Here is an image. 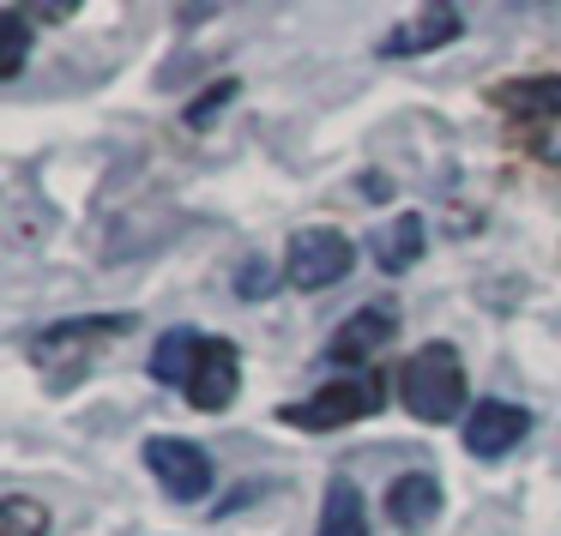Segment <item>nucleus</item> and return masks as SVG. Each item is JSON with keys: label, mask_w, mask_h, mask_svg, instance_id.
I'll use <instances>...</instances> for the list:
<instances>
[{"label": "nucleus", "mask_w": 561, "mask_h": 536, "mask_svg": "<svg viewBox=\"0 0 561 536\" xmlns=\"http://www.w3.org/2000/svg\"><path fill=\"white\" fill-rule=\"evenodd\" d=\"M134 331V314H85V319H55L49 331H37V338L25 343L31 362L43 368V380H49L55 392H67L79 374H85L91 362H98L103 350H110L115 338H127Z\"/></svg>", "instance_id": "1"}, {"label": "nucleus", "mask_w": 561, "mask_h": 536, "mask_svg": "<svg viewBox=\"0 0 561 536\" xmlns=\"http://www.w3.org/2000/svg\"><path fill=\"white\" fill-rule=\"evenodd\" d=\"M399 398L416 422L440 428L465 416V356L453 343H423L411 362L399 368Z\"/></svg>", "instance_id": "2"}, {"label": "nucleus", "mask_w": 561, "mask_h": 536, "mask_svg": "<svg viewBox=\"0 0 561 536\" xmlns=\"http://www.w3.org/2000/svg\"><path fill=\"white\" fill-rule=\"evenodd\" d=\"M380 404H387V368H368V374H356V380H327L314 398L284 404L278 416L296 428H308V434H327V428H351V422H363V416H375Z\"/></svg>", "instance_id": "3"}, {"label": "nucleus", "mask_w": 561, "mask_h": 536, "mask_svg": "<svg viewBox=\"0 0 561 536\" xmlns=\"http://www.w3.org/2000/svg\"><path fill=\"white\" fill-rule=\"evenodd\" d=\"M356 266V247L344 230H327V223H308V230H296L290 242H284V278L296 283V290H332V283H344Z\"/></svg>", "instance_id": "4"}, {"label": "nucleus", "mask_w": 561, "mask_h": 536, "mask_svg": "<svg viewBox=\"0 0 561 536\" xmlns=\"http://www.w3.org/2000/svg\"><path fill=\"white\" fill-rule=\"evenodd\" d=\"M146 470L158 476V488L170 500H182V506H194V500L211 494V458H206V446H194V440L151 434L146 440Z\"/></svg>", "instance_id": "5"}, {"label": "nucleus", "mask_w": 561, "mask_h": 536, "mask_svg": "<svg viewBox=\"0 0 561 536\" xmlns=\"http://www.w3.org/2000/svg\"><path fill=\"white\" fill-rule=\"evenodd\" d=\"M525 434H531V410H519L507 398H483L465 416V452L471 458H507Z\"/></svg>", "instance_id": "6"}, {"label": "nucleus", "mask_w": 561, "mask_h": 536, "mask_svg": "<svg viewBox=\"0 0 561 536\" xmlns=\"http://www.w3.org/2000/svg\"><path fill=\"white\" fill-rule=\"evenodd\" d=\"M236 386H242V356H236V343L206 338L199 368H194V380H187V404H194V410H224V404L236 398Z\"/></svg>", "instance_id": "7"}, {"label": "nucleus", "mask_w": 561, "mask_h": 536, "mask_svg": "<svg viewBox=\"0 0 561 536\" xmlns=\"http://www.w3.org/2000/svg\"><path fill=\"white\" fill-rule=\"evenodd\" d=\"M423 247H428V223H423V211H399L392 223H380L375 235H368V254H375V266L387 271H411L416 259H423Z\"/></svg>", "instance_id": "8"}, {"label": "nucleus", "mask_w": 561, "mask_h": 536, "mask_svg": "<svg viewBox=\"0 0 561 536\" xmlns=\"http://www.w3.org/2000/svg\"><path fill=\"white\" fill-rule=\"evenodd\" d=\"M501 115L513 121H556L561 115V73H537V79H507V85L489 91Z\"/></svg>", "instance_id": "9"}, {"label": "nucleus", "mask_w": 561, "mask_h": 536, "mask_svg": "<svg viewBox=\"0 0 561 536\" xmlns=\"http://www.w3.org/2000/svg\"><path fill=\"white\" fill-rule=\"evenodd\" d=\"M392 331H399V319H392L387 307H356V314L332 331L327 356H332V362H368L375 350H387V343H392Z\"/></svg>", "instance_id": "10"}, {"label": "nucleus", "mask_w": 561, "mask_h": 536, "mask_svg": "<svg viewBox=\"0 0 561 536\" xmlns=\"http://www.w3.org/2000/svg\"><path fill=\"white\" fill-rule=\"evenodd\" d=\"M435 512H440V482L428 470H404L399 482L387 488V518L399 524V531H423Z\"/></svg>", "instance_id": "11"}, {"label": "nucleus", "mask_w": 561, "mask_h": 536, "mask_svg": "<svg viewBox=\"0 0 561 536\" xmlns=\"http://www.w3.org/2000/svg\"><path fill=\"white\" fill-rule=\"evenodd\" d=\"M465 31V19L453 13V7H428L416 25H399L387 43H380V55H392V61H404V55H423V49H440V43H453Z\"/></svg>", "instance_id": "12"}, {"label": "nucleus", "mask_w": 561, "mask_h": 536, "mask_svg": "<svg viewBox=\"0 0 561 536\" xmlns=\"http://www.w3.org/2000/svg\"><path fill=\"white\" fill-rule=\"evenodd\" d=\"M199 350H206V338H194L187 326L163 331L158 350H151V380H158V386H182L187 392V380H194V368H199Z\"/></svg>", "instance_id": "13"}, {"label": "nucleus", "mask_w": 561, "mask_h": 536, "mask_svg": "<svg viewBox=\"0 0 561 536\" xmlns=\"http://www.w3.org/2000/svg\"><path fill=\"white\" fill-rule=\"evenodd\" d=\"M314 536H368V512H363V494H356L351 476H332L327 482V506H320Z\"/></svg>", "instance_id": "14"}, {"label": "nucleus", "mask_w": 561, "mask_h": 536, "mask_svg": "<svg viewBox=\"0 0 561 536\" xmlns=\"http://www.w3.org/2000/svg\"><path fill=\"white\" fill-rule=\"evenodd\" d=\"M0 536H49V506L31 494H7L0 500Z\"/></svg>", "instance_id": "15"}, {"label": "nucleus", "mask_w": 561, "mask_h": 536, "mask_svg": "<svg viewBox=\"0 0 561 536\" xmlns=\"http://www.w3.org/2000/svg\"><path fill=\"white\" fill-rule=\"evenodd\" d=\"M0 37H7V49H0V79H19L25 73V55H31V13L25 7L0 13Z\"/></svg>", "instance_id": "16"}, {"label": "nucleus", "mask_w": 561, "mask_h": 536, "mask_svg": "<svg viewBox=\"0 0 561 536\" xmlns=\"http://www.w3.org/2000/svg\"><path fill=\"white\" fill-rule=\"evenodd\" d=\"M236 91H242V79H211V85L199 91L194 103H187V115H182V121L194 127V133H206V127H211V121H218V115L236 103Z\"/></svg>", "instance_id": "17"}, {"label": "nucleus", "mask_w": 561, "mask_h": 536, "mask_svg": "<svg viewBox=\"0 0 561 536\" xmlns=\"http://www.w3.org/2000/svg\"><path fill=\"white\" fill-rule=\"evenodd\" d=\"M278 283H284V271H272L266 259H248V266L236 271V290H242V295H254V302H260V295H272Z\"/></svg>", "instance_id": "18"}, {"label": "nucleus", "mask_w": 561, "mask_h": 536, "mask_svg": "<svg viewBox=\"0 0 561 536\" xmlns=\"http://www.w3.org/2000/svg\"><path fill=\"white\" fill-rule=\"evenodd\" d=\"M73 13V0H55V7H31V19H67Z\"/></svg>", "instance_id": "19"}]
</instances>
